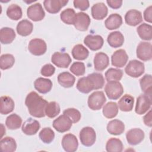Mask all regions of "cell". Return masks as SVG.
I'll use <instances>...</instances> for the list:
<instances>
[{
    "label": "cell",
    "instance_id": "12",
    "mask_svg": "<svg viewBox=\"0 0 152 152\" xmlns=\"http://www.w3.org/2000/svg\"><path fill=\"white\" fill-rule=\"evenodd\" d=\"M62 147L66 152H74L78 147V142L77 137L72 134H66L64 135L62 142Z\"/></svg>",
    "mask_w": 152,
    "mask_h": 152
},
{
    "label": "cell",
    "instance_id": "21",
    "mask_svg": "<svg viewBox=\"0 0 152 152\" xmlns=\"http://www.w3.org/2000/svg\"><path fill=\"white\" fill-rule=\"evenodd\" d=\"M93 62L94 69L98 71H102L108 66L109 58L105 53L98 52L95 55Z\"/></svg>",
    "mask_w": 152,
    "mask_h": 152
},
{
    "label": "cell",
    "instance_id": "38",
    "mask_svg": "<svg viewBox=\"0 0 152 152\" xmlns=\"http://www.w3.org/2000/svg\"><path fill=\"white\" fill-rule=\"evenodd\" d=\"M151 81L152 78L150 74L144 75L140 80V84L142 91L145 94L151 97Z\"/></svg>",
    "mask_w": 152,
    "mask_h": 152
},
{
    "label": "cell",
    "instance_id": "18",
    "mask_svg": "<svg viewBox=\"0 0 152 152\" xmlns=\"http://www.w3.org/2000/svg\"><path fill=\"white\" fill-rule=\"evenodd\" d=\"M68 1L66 0H45L43 1L44 7L50 14H56L66 5Z\"/></svg>",
    "mask_w": 152,
    "mask_h": 152
},
{
    "label": "cell",
    "instance_id": "39",
    "mask_svg": "<svg viewBox=\"0 0 152 152\" xmlns=\"http://www.w3.org/2000/svg\"><path fill=\"white\" fill-rule=\"evenodd\" d=\"M7 16L12 20H18L22 17V10L21 8L17 4H11L7 10Z\"/></svg>",
    "mask_w": 152,
    "mask_h": 152
},
{
    "label": "cell",
    "instance_id": "17",
    "mask_svg": "<svg viewBox=\"0 0 152 152\" xmlns=\"http://www.w3.org/2000/svg\"><path fill=\"white\" fill-rule=\"evenodd\" d=\"M40 126V125L38 121L29 118L23 124L21 130L26 135H33L38 132Z\"/></svg>",
    "mask_w": 152,
    "mask_h": 152
},
{
    "label": "cell",
    "instance_id": "34",
    "mask_svg": "<svg viewBox=\"0 0 152 152\" xmlns=\"http://www.w3.org/2000/svg\"><path fill=\"white\" fill-rule=\"evenodd\" d=\"M140 37L144 40H151L152 39V27L147 23H142L137 28Z\"/></svg>",
    "mask_w": 152,
    "mask_h": 152
},
{
    "label": "cell",
    "instance_id": "23",
    "mask_svg": "<svg viewBox=\"0 0 152 152\" xmlns=\"http://www.w3.org/2000/svg\"><path fill=\"white\" fill-rule=\"evenodd\" d=\"M52 82L50 79L43 77L37 78L34 82V87L36 90L42 94L49 92L52 88Z\"/></svg>",
    "mask_w": 152,
    "mask_h": 152
},
{
    "label": "cell",
    "instance_id": "29",
    "mask_svg": "<svg viewBox=\"0 0 152 152\" xmlns=\"http://www.w3.org/2000/svg\"><path fill=\"white\" fill-rule=\"evenodd\" d=\"M16 30L19 35L21 36H27L33 31V24L27 20H23L17 24Z\"/></svg>",
    "mask_w": 152,
    "mask_h": 152
},
{
    "label": "cell",
    "instance_id": "40",
    "mask_svg": "<svg viewBox=\"0 0 152 152\" xmlns=\"http://www.w3.org/2000/svg\"><path fill=\"white\" fill-rule=\"evenodd\" d=\"M75 15L76 14L74 10L68 8L61 12L60 14V18L64 23L71 25L74 24V23Z\"/></svg>",
    "mask_w": 152,
    "mask_h": 152
},
{
    "label": "cell",
    "instance_id": "49",
    "mask_svg": "<svg viewBox=\"0 0 152 152\" xmlns=\"http://www.w3.org/2000/svg\"><path fill=\"white\" fill-rule=\"evenodd\" d=\"M73 4L75 8L80 9L81 11L87 10L90 6L89 1L87 0H74Z\"/></svg>",
    "mask_w": 152,
    "mask_h": 152
},
{
    "label": "cell",
    "instance_id": "2",
    "mask_svg": "<svg viewBox=\"0 0 152 152\" xmlns=\"http://www.w3.org/2000/svg\"><path fill=\"white\" fill-rule=\"evenodd\" d=\"M104 91L109 99L117 100L124 93V88L119 81H108L104 87Z\"/></svg>",
    "mask_w": 152,
    "mask_h": 152
},
{
    "label": "cell",
    "instance_id": "8",
    "mask_svg": "<svg viewBox=\"0 0 152 152\" xmlns=\"http://www.w3.org/2000/svg\"><path fill=\"white\" fill-rule=\"evenodd\" d=\"M151 97L146 94H141L137 99L135 112L138 115L146 113L151 107Z\"/></svg>",
    "mask_w": 152,
    "mask_h": 152
},
{
    "label": "cell",
    "instance_id": "35",
    "mask_svg": "<svg viewBox=\"0 0 152 152\" xmlns=\"http://www.w3.org/2000/svg\"><path fill=\"white\" fill-rule=\"evenodd\" d=\"M103 114L104 117L108 119L115 118L118 113V106L116 103L109 102L103 107Z\"/></svg>",
    "mask_w": 152,
    "mask_h": 152
},
{
    "label": "cell",
    "instance_id": "31",
    "mask_svg": "<svg viewBox=\"0 0 152 152\" xmlns=\"http://www.w3.org/2000/svg\"><path fill=\"white\" fill-rule=\"evenodd\" d=\"M14 30L10 27H2L0 30V41L2 44H10L15 38Z\"/></svg>",
    "mask_w": 152,
    "mask_h": 152
},
{
    "label": "cell",
    "instance_id": "9",
    "mask_svg": "<svg viewBox=\"0 0 152 152\" xmlns=\"http://www.w3.org/2000/svg\"><path fill=\"white\" fill-rule=\"evenodd\" d=\"M72 125V122L66 115H60L53 122V127L59 132H65L70 129Z\"/></svg>",
    "mask_w": 152,
    "mask_h": 152
},
{
    "label": "cell",
    "instance_id": "13",
    "mask_svg": "<svg viewBox=\"0 0 152 152\" xmlns=\"http://www.w3.org/2000/svg\"><path fill=\"white\" fill-rule=\"evenodd\" d=\"M144 132L140 128H132L126 133V141L129 144L135 145L142 142L144 138Z\"/></svg>",
    "mask_w": 152,
    "mask_h": 152
},
{
    "label": "cell",
    "instance_id": "7",
    "mask_svg": "<svg viewBox=\"0 0 152 152\" xmlns=\"http://www.w3.org/2000/svg\"><path fill=\"white\" fill-rule=\"evenodd\" d=\"M27 15L29 19L33 21H39L42 20L45 16V11L40 3H36L27 8Z\"/></svg>",
    "mask_w": 152,
    "mask_h": 152
},
{
    "label": "cell",
    "instance_id": "30",
    "mask_svg": "<svg viewBox=\"0 0 152 152\" xmlns=\"http://www.w3.org/2000/svg\"><path fill=\"white\" fill-rule=\"evenodd\" d=\"M75 81V77L69 72H63L58 76V82L65 88H69L74 86Z\"/></svg>",
    "mask_w": 152,
    "mask_h": 152
},
{
    "label": "cell",
    "instance_id": "28",
    "mask_svg": "<svg viewBox=\"0 0 152 152\" xmlns=\"http://www.w3.org/2000/svg\"><path fill=\"white\" fill-rule=\"evenodd\" d=\"M0 112L2 115H7L12 112L15 107V103L12 98L7 96L1 97Z\"/></svg>",
    "mask_w": 152,
    "mask_h": 152
},
{
    "label": "cell",
    "instance_id": "44",
    "mask_svg": "<svg viewBox=\"0 0 152 152\" xmlns=\"http://www.w3.org/2000/svg\"><path fill=\"white\" fill-rule=\"evenodd\" d=\"M40 140L45 144H50L55 138V133L50 128H44L39 132Z\"/></svg>",
    "mask_w": 152,
    "mask_h": 152
},
{
    "label": "cell",
    "instance_id": "51",
    "mask_svg": "<svg viewBox=\"0 0 152 152\" xmlns=\"http://www.w3.org/2000/svg\"><path fill=\"white\" fill-rule=\"evenodd\" d=\"M106 2L107 5L113 9H118L121 7L122 4V1H120V0H118V1L107 0L106 1Z\"/></svg>",
    "mask_w": 152,
    "mask_h": 152
},
{
    "label": "cell",
    "instance_id": "41",
    "mask_svg": "<svg viewBox=\"0 0 152 152\" xmlns=\"http://www.w3.org/2000/svg\"><path fill=\"white\" fill-rule=\"evenodd\" d=\"M123 76V71L120 69L110 68L105 72V78L107 81H118Z\"/></svg>",
    "mask_w": 152,
    "mask_h": 152
},
{
    "label": "cell",
    "instance_id": "26",
    "mask_svg": "<svg viewBox=\"0 0 152 152\" xmlns=\"http://www.w3.org/2000/svg\"><path fill=\"white\" fill-rule=\"evenodd\" d=\"M122 24V17L117 14H110L104 21L105 27L108 30H115L117 29Z\"/></svg>",
    "mask_w": 152,
    "mask_h": 152
},
{
    "label": "cell",
    "instance_id": "20",
    "mask_svg": "<svg viewBox=\"0 0 152 152\" xmlns=\"http://www.w3.org/2000/svg\"><path fill=\"white\" fill-rule=\"evenodd\" d=\"M125 21L129 26H136L142 21V14L137 10H130L125 15Z\"/></svg>",
    "mask_w": 152,
    "mask_h": 152
},
{
    "label": "cell",
    "instance_id": "50",
    "mask_svg": "<svg viewBox=\"0 0 152 152\" xmlns=\"http://www.w3.org/2000/svg\"><path fill=\"white\" fill-rule=\"evenodd\" d=\"M144 20L151 23L152 22V7L151 5L147 8L144 11Z\"/></svg>",
    "mask_w": 152,
    "mask_h": 152
},
{
    "label": "cell",
    "instance_id": "4",
    "mask_svg": "<svg viewBox=\"0 0 152 152\" xmlns=\"http://www.w3.org/2000/svg\"><path fill=\"white\" fill-rule=\"evenodd\" d=\"M144 70V63L136 59L130 61L125 68L126 74L133 78H138L142 75Z\"/></svg>",
    "mask_w": 152,
    "mask_h": 152
},
{
    "label": "cell",
    "instance_id": "22",
    "mask_svg": "<svg viewBox=\"0 0 152 152\" xmlns=\"http://www.w3.org/2000/svg\"><path fill=\"white\" fill-rule=\"evenodd\" d=\"M91 13L94 19L97 20H103L107 16L108 9L104 3L99 2L94 4L91 7Z\"/></svg>",
    "mask_w": 152,
    "mask_h": 152
},
{
    "label": "cell",
    "instance_id": "11",
    "mask_svg": "<svg viewBox=\"0 0 152 152\" xmlns=\"http://www.w3.org/2000/svg\"><path fill=\"white\" fill-rule=\"evenodd\" d=\"M51 61L58 68H66L70 65L72 59L68 53L56 52L52 55Z\"/></svg>",
    "mask_w": 152,
    "mask_h": 152
},
{
    "label": "cell",
    "instance_id": "14",
    "mask_svg": "<svg viewBox=\"0 0 152 152\" xmlns=\"http://www.w3.org/2000/svg\"><path fill=\"white\" fill-rule=\"evenodd\" d=\"M91 20L89 15L84 12H79L76 14L74 26L76 29L79 31H86L90 24Z\"/></svg>",
    "mask_w": 152,
    "mask_h": 152
},
{
    "label": "cell",
    "instance_id": "1",
    "mask_svg": "<svg viewBox=\"0 0 152 152\" xmlns=\"http://www.w3.org/2000/svg\"><path fill=\"white\" fill-rule=\"evenodd\" d=\"M48 102L35 91H31L26 97L25 104L30 114L35 118L45 116V110Z\"/></svg>",
    "mask_w": 152,
    "mask_h": 152
},
{
    "label": "cell",
    "instance_id": "43",
    "mask_svg": "<svg viewBox=\"0 0 152 152\" xmlns=\"http://www.w3.org/2000/svg\"><path fill=\"white\" fill-rule=\"evenodd\" d=\"M15 63V58L11 54H3L0 58V68L2 70L11 68Z\"/></svg>",
    "mask_w": 152,
    "mask_h": 152
},
{
    "label": "cell",
    "instance_id": "32",
    "mask_svg": "<svg viewBox=\"0 0 152 152\" xmlns=\"http://www.w3.org/2000/svg\"><path fill=\"white\" fill-rule=\"evenodd\" d=\"M1 150L3 152H13L16 150L17 143L15 140L10 137H6L1 140Z\"/></svg>",
    "mask_w": 152,
    "mask_h": 152
},
{
    "label": "cell",
    "instance_id": "25",
    "mask_svg": "<svg viewBox=\"0 0 152 152\" xmlns=\"http://www.w3.org/2000/svg\"><path fill=\"white\" fill-rule=\"evenodd\" d=\"M107 41L109 46L116 48L122 46L124 42V37L121 32L115 31L111 32L107 36Z\"/></svg>",
    "mask_w": 152,
    "mask_h": 152
},
{
    "label": "cell",
    "instance_id": "10",
    "mask_svg": "<svg viewBox=\"0 0 152 152\" xmlns=\"http://www.w3.org/2000/svg\"><path fill=\"white\" fill-rule=\"evenodd\" d=\"M137 56L143 61H147L151 59V44L150 42H141L137 46Z\"/></svg>",
    "mask_w": 152,
    "mask_h": 152
},
{
    "label": "cell",
    "instance_id": "42",
    "mask_svg": "<svg viewBox=\"0 0 152 152\" xmlns=\"http://www.w3.org/2000/svg\"><path fill=\"white\" fill-rule=\"evenodd\" d=\"M61 111L59 104L56 102H50L46 106L45 115L50 118H53L59 114Z\"/></svg>",
    "mask_w": 152,
    "mask_h": 152
},
{
    "label": "cell",
    "instance_id": "19",
    "mask_svg": "<svg viewBox=\"0 0 152 152\" xmlns=\"http://www.w3.org/2000/svg\"><path fill=\"white\" fill-rule=\"evenodd\" d=\"M77 88L82 93L87 94L95 90V86L92 79L87 75L80 78L77 83Z\"/></svg>",
    "mask_w": 152,
    "mask_h": 152
},
{
    "label": "cell",
    "instance_id": "36",
    "mask_svg": "<svg viewBox=\"0 0 152 152\" xmlns=\"http://www.w3.org/2000/svg\"><path fill=\"white\" fill-rule=\"evenodd\" d=\"M21 124L22 119L16 113L11 114L6 118L5 125L7 127L10 129H17L20 128Z\"/></svg>",
    "mask_w": 152,
    "mask_h": 152
},
{
    "label": "cell",
    "instance_id": "16",
    "mask_svg": "<svg viewBox=\"0 0 152 152\" xmlns=\"http://www.w3.org/2000/svg\"><path fill=\"white\" fill-rule=\"evenodd\" d=\"M128 60V56L124 49L116 50L111 56L112 65L117 68L124 67Z\"/></svg>",
    "mask_w": 152,
    "mask_h": 152
},
{
    "label": "cell",
    "instance_id": "47",
    "mask_svg": "<svg viewBox=\"0 0 152 152\" xmlns=\"http://www.w3.org/2000/svg\"><path fill=\"white\" fill-rule=\"evenodd\" d=\"M93 81L95 90H98L102 88L104 84V79L103 75L100 73L94 72L88 75Z\"/></svg>",
    "mask_w": 152,
    "mask_h": 152
},
{
    "label": "cell",
    "instance_id": "6",
    "mask_svg": "<svg viewBox=\"0 0 152 152\" xmlns=\"http://www.w3.org/2000/svg\"><path fill=\"white\" fill-rule=\"evenodd\" d=\"M28 49L32 55L40 56L46 52L47 45L43 39L35 38L31 39L29 42Z\"/></svg>",
    "mask_w": 152,
    "mask_h": 152
},
{
    "label": "cell",
    "instance_id": "45",
    "mask_svg": "<svg viewBox=\"0 0 152 152\" xmlns=\"http://www.w3.org/2000/svg\"><path fill=\"white\" fill-rule=\"evenodd\" d=\"M69 70L76 76H81L85 74L86 66L83 62H75L70 66Z\"/></svg>",
    "mask_w": 152,
    "mask_h": 152
},
{
    "label": "cell",
    "instance_id": "52",
    "mask_svg": "<svg viewBox=\"0 0 152 152\" xmlns=\"http://www.w3.org/2000/svg\"><path fill=\"white\" fill-rule=\"evenodd\" d=\"M143 121L145 125L151 127L152 126V121H151V110H150L149 112L145 114L143 117Z\"/></svg>",
    "mask_w": 152,
    "mask_h": 152
},
{
    "label": "cell",
    "instance_id": "37",
    "mask_svg": "<svg viewBox=\"0 0 152 152\" xmlns=\"http://www.w3.org/2000/svg\"><path fill=\"white\" fill-rule=\"evenodd\" d=\"M123 147L122 141L116 138L109 139L106 144V150L108 152H121Z\"/></svg>",
    "mask_w": 152,
    "mask_h": 152
},
{
    "label": "cell",
    "instance_id": "15",
    "mask_svg": "<svg viewBox=\"0 0 152 152\" xmlns=\"http://www.w3.org/2000/svg\"><path fill=\"white\" fill-rule=\"evenodd\" d=\"M104 40L100 35L88 34L84 39V43L91 50L96 51L101 49L103 45Z\"/></svg>",
    "mask_w": 152,
    "mask_h": 152
},
{
    "label": "cell",
    "instance_id": "46",
    "mask_svg": "<svg viewBox=\"0 0 152 152\" xmlns=\"http://www.w3.org/2000/svg\"><path fill=\"white\" fill-rule=\"evenodd\" d=\"M63 114L68 116L72 123H77L81 119V115L79 110L75 108H68L64 110Z\"/></svg>",
    "mask_w": 152,
    "mask_h": 152
},
{
    "label": "cell",
    "instance_id": "3",
    "mask_svg": "<svg viewBox=\"0 0 152 152\" xmlns=\"http://www.w3.org/2000/svg\"><path fill=\"white\" fill-rule=\"evenodd\" d=\"M106 102L104 94L102 91L92 93L88 98L87 103L88 107L93 110H100Z\"/></svg>",
    "mask_w": 152,
    "mask_h": 152
},
{
    "label": "cell",
    "instance_id": "24",
    "mask_svg": "<svg viewBox=\"0 0 152 152\" xmlns=\"http://www.w3.org/2000/svg\"><path fill=\"white\" fill-rule=\"evenodd\" d=\"M107 131L112 135H119L124 132L125 125L122 121L119 119H113L107 124Z\"/></svg>",
    "mask_w": 152,
    "mask_h": 152
},
{
    "label": "cell",
    "instance_id": "33",
    "mask_svg": "<svg viewBox=\"0 0 152 152\" xmlns=\"http://www.w3.org/2000/svg\"><path fill=\"white\" fill-rule=\"evenodd\" d=\"M72 57L77 60H84L89 55L88 50L81 44H78L74 46L72 49Z\"/></svg>",
    "mask_w": 152,
    "mask_h": 152
},
{
    "label": "cell",
    "instance_id": "48",
    "mask_svg": "<svg viewBox=\"0 0 152 152\" xmlns=\"http://www.w3.org/2000/svg\"><path fill=\"white\" fill-rule=\"evenodd\" d=\"M55 68L50 64L44 65L40 70V73L43 76L50 77L55 73Z\"/></svg>",
    "mask_w": 152,
    "mask_h": 152
},
{
    "label": "cell",
    "instance_id": "5",
    "mask_svg": "<svg viewBox=\"0 0 152 152\" xmlns=\"http://www.w3.org/2000/svg\"><path fill=\"white\" fill-rule=\"evenodd\" d=\"M81 144L86 147L93 145L96 140V134L94 129L90 126H86L82 128L79 134Z\"/></svg>",
    "mask_w": 152,
    "mask_h": 152
},
{
    "label": "cell",
    "instance_id": "27",
    "mask_svg": "<svg viewBox=\"0 0 152 152\" xmlns=\"http://www.w3.org/2000/svg\"><path fill=\"white\" fill-rule=\"evenodd\" d=\"M134 103V99L130 94L124 95L118 101V106L122 112H130L132 110Z\"/></svg>",
    "mask_w": 152,
    "mask_h": 152
}]
</instances>
